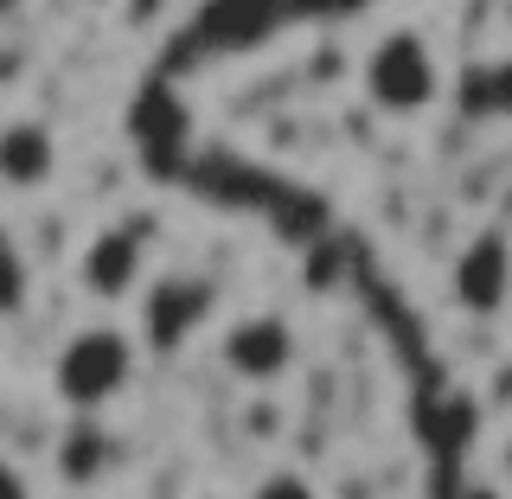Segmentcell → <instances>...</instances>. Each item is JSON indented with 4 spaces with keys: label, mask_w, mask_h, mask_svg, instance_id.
<instances>
[{
    "label": "cell",
    "mask_w": 512,
    "mask_h": 499,
    "mask_svg": "<svg viewBox=\"0 0 512 499\" xmlns=\"http://www.w3.org/2000/svg\"><path fill=\"white\" fill-rule=\"evenodd\" d=\"M359 84L372 96V109H384V116H429V109L442 103L448 77H442V58H436V45H429L423 32L391 26L372 52H365Z\"/></svg>",
    "instance_id": "obj_1"
},
{
    "label": "cell",
    "mask_w": 512,
    "mask_h": 499,
    "mask_svg": "<svg viewBox=\"0 0 512 499\" xmlns=\"http://www.w3.org/2000/svg\"><path fill=\"white\" fill-rule=\"evenodd\" d=\"M135 378V340L116 327V320H96V327H77L71 340L58 346L52 359V384L71 410H109Z\"/></svg>",
    "instance_id": "obj_2"
},
{
    "label": "cell",
    "mask_w": 512,
    "mask_h": 499,
    "mask_svg": "<svg viewBox=\"0 0 512 499\" xmlns=\"http://www.w3.org/2000/svg\"><path fill=\"white\" fill-rule=\"evenodd\" d=\"M218 359H224V372L244 378V384H276L295 365V327L282 314H244L224 327Z\"/></svg>",
    "instance_id": "obj_3"
},
{
    "label": "cell",
    "mask_w": 512,
    "mask_h": 499,
    "mask_svg": "<svg viewBox=\"0 0 512 499\" xmlns=\"http://www.w3.org/2000/svg\"><path fill=\"white\" fill-rule=\"evenodd\" d=\"M448 295H455L461 314H500L512 295V244L500 231H480L455 250L448 263Z\"/></svg>",
    "instance_id": "obj_4"
},
{
    "label": "cell",
    "mask_w": 512,
    "mask_h": 499,
    "mask_svg": "<svg viewBox=\"0 0 512 499\" xmlns=\"http://www.w3.org/2000/svg\"><path fill=\"white\" fill-rule=\"evenodd\" d=\"M218 288L199 282V276H167L148 288V301H141V333H148L154 352H180L192 340V327H205V314H212Z\"/></svg>",
    "instance_id": "obj_5"
},
{
    "label": "cell",
    "mask_w": 512,
    "mask_h": 499,
    "mask_svg": "<svg viewBox=\"0 0 512 499\" xmlns=\"http://www.w3.org/2000/svg\"><path fill=\"white\" fill-rule=\"evenodd\" d=\"M141 237L135 231H96L84 256H77V282H84L90 301H103V308H116V301L141 295Z\"/></svg>",
    "instance_id": "obj_6"
},
{
    "label": "cell",
    "mask_w": 512,
    "mask_h": 499,
    "mask_svg": "<svg viewBox=\"0 0 512 499\" xmlns=\"http://www.w3.org/2000/svg\"><path fill=\"white\" fill-rule=\"evenodd\" d=\"M58 180V135L45 122H7L0 128V186L7 192H45Z\"/></svg>",
    "instance_id": "obj_7"
},
{
    "label": "cell",
    "mask_w": 512,
    "mask_h": 499,
    "mask_svg": "<svg viewBox=\"0 0 512 499\" xmlns=\"http://www.w3.org/2000/svg\"><path fill=\"white\" fill-rule=\"evenodd\" d=\"M455 103L468 122H512V58H480L461 71Z\"/></svg>",
    "instance_id": "obj_8"
},
{
    "label": "cell",
    "mask_w": 512,
    "mask_h": 499,
    "mask_svg": "<svg viewBox=\"0 0 512 499\" xmlns=\"http://www.w3.org/2000/svg\"><path fill=\"white\" fill-rule=\"evenodd\" d=\"M109 461H116V442L103 436V423H84L77 436H64V448H58V468H64V480H96V474H109Z\"/></svg>",
    "instance_id": "obj_9"
},
{
    "label": "cell",
    "mask_w": 512,
    "mask_h": 499,
    "mask_svg": "<svg viewBox=\"0 0 512 499\" xmlns=\"http://www.w3.org/2000/svg\"><path fill=\"white\" fill-rule=\"evenodd\" d=\"M32 301V263H26V250H20V237L0 224V320L7 314H20Z\"/></svg>",
    "instance_id": "obj_10"
},
{
    "label": "cell",
    "mask_w": 512,
    "mask_h": 499,
    "mask_svg": "<svg viewBox=\"0 0 512 499\" xmlns=\"http://www.w3.org/2000/svg\"><path fill=\"white\" fill-rule=\"evenodd\" d=\"M250 499H320V487H314L301 468H269V474L250 487Z\"/></svg>",
    "instance_id": "obj_11"
},
{
    "label": "cell",
    "mask_w": 512,
    "mask_h": 499,
    "mask_svg": "<svg viewBox=\"0 0 512 499\" xmlns=\"http://www.w3.org/2000/svg\"><path fill=\"white\" fill-rule=\"evenodd\" d=\"M0 499H32V480L20 474V461L0 455Z\"/></svg>",
    "instance_id": "obj_12"
},
{
    "label": "cell",
    "mask_w": 512,
    "mask_h": 499,
    "mask_svg": "<svg viewBox=\"0 0 512 499\" xmlns=\"http://www.w3.org/2000/svg\"><path fill=\"white\" fill-rule=\"evenodd\" d=\"M500 461H506V480H512V442H506V455H500Z\"/></svg>",
    "instance_id": "obj_13"
},
{
    "label": "cell",
    "mask_w": 512,
    "mask_h": 499,
    "mask_svg": "<svg viewBox=\"0 0 512 499\" xmlns=\"http://www.w3.org/2000/svg\"><path fill=\"white\" fill-rule=\"evenodd\" d=\"M84 7H116V0H84Z\"/></svg>",
    "instance_id": "obj_14"
}]
</instances>
